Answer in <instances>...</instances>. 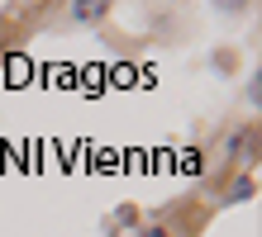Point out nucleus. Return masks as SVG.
I'll list each match as a JSON object with an SVG mask.
<instances>
[{"instance_id":"1","label":"nucleus","mask_w":262,"mask_h":237,"mask_svg":"<svg viewBox=\"0 0 262 237\" xmlns=\"http://www.w3.org/2000/svg\"><path fill=\"white\" fill-rule=\"evenodd\" d=\"M110 14V0H72V19L76 24H100Z\"/></svg>"},{"instance_id":"2","label":"nucleus","mask_w":262,"mask_h":237,"mask_svg":"<svg viewBox=\"0 0 262 237\" xmlns=\"http://www.w3.org/2000/svg\"><path fill=\"white\" fill-rule=\"evenodd\" d=\"M138 237H172V232H167L162 223H148V228H143V232H138Z\"/></svg>"}]
</instances>
